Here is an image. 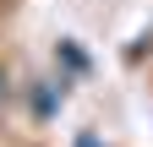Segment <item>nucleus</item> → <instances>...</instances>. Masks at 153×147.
<instances>
[{
  "label": "nucleus",
  "instance_id": "1",
  "mask_svg": "<svg viewBox=\"0 0 153 147\" xmlns=\"http://www.w3.org/2000/svg\"><path fill=\"white\" fill-rule=\"evenodd\" d=\"M60 87H66V82H60ZM60 87H55V82H38V93H33V109H38V115L55 109V93H60Z\"/></svg>",
  "mask_w": 153,
  "mask_h": 147
},
{
  "label": "nucleus",
  "instance_id": "2",
  "mask_svg": "<svg viewBox=\"0 0 153 147\" xmlns=\"http://www.w3.org/2000/svg\"><path fill=\"white\" fill-rule=\"evenodd\" d=\"M11 98H16V82H11V71L0 65V115H6V109H11Z\"/></svg>",
  "mask_w": 153,
  "mask_h": 147
},
{
  "label": "nucleus",
  "instance_id": "3",
  "mask_svg": "<svg viewBox=\"0 0 153 147\" xmlns=\"http://www.w3.org/2000/svg\"><path fill=\"white\" fill-rule=\"evenodd\" d=\"M76 147H99V142H93V136H82V142H76Z\"/></svg>",
  "mask_w": 153,
  "mask_h": 147
}]
</instances>
